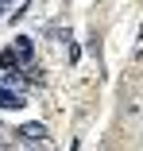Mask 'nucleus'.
<instances>
[{"instance_id": "nucleus-1", "label": "nucleus", "mask_w": 143, "mask_h": 151, "mask_svg": "<svg viewBox=\"0 0 143 151\" xmlns=\"http://www.w3.org/2000/svg\"><path fill=\"white\" fill-rule=\"evenodd\" d=\"M0 74L8 81H16V74H19V54L16 50H0Z\"/></svg>"}, {"instance_id": "nucleus-2", "label": "nucleus", "mask_w": 143, "mask_h": 151, "mask_svg": "<svg viewBox=\"0 0 143 151\" xmlns=\"http://www.w3.org/2000/svg\"><path fill=\"white\" fill-rule=\"evenodd\" d=\"M0 109H23V97L16 93V89H4V85H0Z\"/></svg>"}, {"instance_id": "nucleus-3", "label": "nucleus", "mask_w": 143, "mask_h": 151, "mask_svg": "<svg viewBox=\"0 0 143 151\" xmlns=\"http://www.w3.org/2000/svg\"><path fill=\"white\" fill-rule=\"evenodd\" d=\"M16 54H19V62H31L35 47H31V39H27V35H19V39H16Z\"/></svg>"}, {"instance_id": "nucleus-4", "label": "nucleus", "mask_w": 143, "mask_h": 151, "mask_svg": "<svg viewBox=\"0 0 143 151\" xmlns=\"http://www.w3.org/2000/svg\"><path fill=\"white\" fill-rule=\"evenodd\" d=\"M19 136H23V139H43V136H46V128L35 120V124H23V128H19Z\"/></svg>"}, {"instance_id": "nucleus-5", "label": "nucleus", "mask_w": 143, "mask_h": 151, "mask_svg": "<svg viewBox=\"0 0 143 151\" xmlns=\"http://www.w3.org/2000/svg\"><path fill=\"white\" fill-rule=\"evenodd\" d=\"M0 4H12V0H0Z\"/></svg>"}]
</instances>
